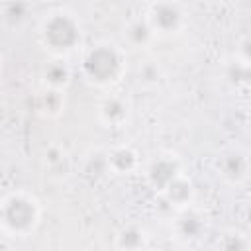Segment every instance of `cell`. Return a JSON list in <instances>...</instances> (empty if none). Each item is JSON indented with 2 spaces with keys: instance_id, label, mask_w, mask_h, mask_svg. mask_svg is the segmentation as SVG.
Listing matches in <instances>:
<instances>
[{
  "instance_id": "44dd1931",
  "label": "cell",
  "mask_w": 251,
  "mask_h": 251,
  "mask_svg": "<svg viewBox=\"0 0 251 251\" xmlns=\"http://www.w3.org/2000/svg\"><path fill=\"white\" fill-rule=\"evenodd\" d=\"M2 75H4V57L0 53V78H2Z\"/></svg>"
},
{
  "instance_id": "ba28073f",
  "label": "cell",
  "mask_w": 251,
  "mask_h": 251,
  "mask_svg": "<svg viewBox=\"0 0 251 251\" xmlns=\"http://www.w3.org/2000/svg\"><path fill=\"white\" fill-rule=\"evenodd\" d=\"M129 118H131V104L126 96L108 94L98 104V120L104 127H110V129L126 127Z\"/></svg>"
},
{
  "instance_id": "ffe728a7",
  "label": "cell",
  "mask_w": 251,
  "mask_h": 251,
  "mask_svg": "<svg viewBox=\"0 0 251 251\" xmlns=\"http://www.w3.org/2000/svg\"><path fill=\"white\" fill-rule=\"evenodd\" d=\"M161 78H163V69L155 61H145L137 67V82L139 84L153 88L161 82Z\"/></svg>"
},
{
  "instance_id": "5bb4252c",
  "label": "cell",
  "mask_w": 251,
  "mask_h": 251,
  "mask_svg": "<svg viewBox=\"0 0 251 251\" xmlns=\"http://www.w3.org/2000/svg\"><path fill=\"white\" fill-rule=\"evenodd\" d=\"M33 14V6L29 2H8L0 4V22L8 29H22L27 22L29 16Z\"/></svg>"
},
{
  "instance_id": "7a4b0ae2",
  "label": "cell",
  "mask_w": 251,
  "mask_h": 251,
  "mask_svg": "<svg viewBox=\"0 0 251 251\" xmlns=\"http://www.w3.org/2000/svg\"><path fill=\"white\" fill-rule=\"evenodd\" d=\"M126 53L110 41H98L82 51L80 75L96 88H112L126 75Z\"/></svg>"
},
{
  "instance_id": "52a82bcc",
  "label": "cell",
  "mask_w": 251,
  "mask_h": 251,
  "mask_svg": "<svg viewBox=\"0 0 251 251\" xmlns=\"http://www.w3.org/2000/svg\"><path fill=\"white\" fill-rule=\"evenodd\" d=\"M220 178L229 186H243L249 178V151L241 145H231L218 157L216 163Z\"/></svg>"
},
{
  "instance_id": "d6986e66",
  "label": "cell",
  "mask_w": 251,
  "mask_h": 251,
  "mask_svg": "<svg viewBox=\"0 0 251 251\" xmlns=\"http://www.w3.org/2000/svg\"><path fill=\"white\" fill-rule=\"evenodd\" d=\"M69 163V153L63 145L59 143H51L45 147L43 151V165L49 169V171H59L61 167L65 169Z\"/></svg>"
},
{
  "instance_id": "9c48e42d",
  "label": "cell",
  "mask_w": 251,
  "mask_h": 251,
  "mask_svg": "<svg viewBox=\"0 0 251 251\" xmlns=\"http://www.w3.org/2000/svg\"><path fill=\"white\" fill-rule=\"evenodd\" d=\"M106 159H108L110 175H118V176L133 175L141 165L139 153L135 151V147H131L127 143H120V145L110 147L106 151Z\"/></svg>"
},
{
  "instance_id": "7c38bea8",
  "label": "cell",
  "mask_w": 251,
  "mask_h": 251,
  "mask_svg": "<svg viewBox=\"0 0 251 251\" xmlns=\"http://www.w3.org/2000/svg\"><path fill=\"white\" fill-rule=\"evenodd\" d=\"M114 247L118 251H145L147 249V231L137 224H126L116 231Z\"/></svg>"
},
{
  "instance_id": "30bf717a",
  "label": "cell",
  "mask_w": 251,
  "mask_h": 251,
  "mask_svg": "<svg viewBox=\"0 0 251 251\" xmlns=\"http://www.w3.org/2000/svg\"><path fill=\"white\" fill-rule=\"evenodd\" d=\"M173 208H186L190 204H194V198H196V186L192 182V178L182 173L180 176H176L167 188L165 192L161 194Z\"/></svg>"
},
{
  "instance_id": "7402d4cb",
  "label": "cell",
  "mask_w": 251,
  "mask_h": 251,
  "mask_svg": "<svg viewBox=\"0 0 251 251\" xmlns=\"http://www.w3.org/2000/svg\"><path fill=\"white\" fill-rule=\"evenodd\" d=\"M145 251H149V249H145Z\"/></svg>"
},
{
  "instance_id": "6da1fadb",
  "label": "cell",
  "mask_w": 251,
  "mask_h": 251,
  "mask_svg": "<svg viewBox=\"0 0 251 251\" xmlns=\"http://www.w3.org/2000/svg\"><path fill=\"white\" fill-rule=\"evenodd\" d=\"M39 45L53 55V59H65L75 53L82 43V25L80 20L65 10L57 8L45 14L37 25Z\"/></svg>"
},
{
  "instance_id": "4fadbf2b",
  "label": "cell",
  "mask_w": 251,
  "mask_h": 251,
  "mask_svg": "<svg viewBox=\"0 0 251 251\" xmlns=\"http://www.w3.org/2000/svg\"><path fill=\"white\" fill-rule=\"evenodd\" d=\"M124 39L133 49H145L155 41V33L143 16H135L124 25Z\"/></svg>"
},
{
  "instance_id": "e0dca14e",
  "label": "cell",
  "mask_w": 251,
  "mask_h": 251,
  "mask_svg": "<svg viewBox=\"0 0 251 251\" xmlns=\"http://www.w3.org/2000/svg\"><path fill=\"white\" fill-rule=\"evenodd\" d=\"M249 249H251V243L247 233L235 227L226 229L216 241V251H249Z\"/></svg>"
},
{
  "instance_id": "277c9868",
  "label": "cell",
  "mask_w": 251,
  "mask_h": 251,
  "mask_svg": "<svg viewBox=\"0 0 251 251\" xmlns=\"http://www.w3.org/2000/svg\"><path fill=\"white\" fill-rule=\"evenodd\" d=\"M145 22L153 29L155 37H173L178 35L188 24V10L182 2H149L143 12Z\"/></svg>"
},
{
  "instance_id": "3957f363",
  "label": "cell",
  "mask_w": 251,
  "mask_h": 251,
  "mask_svg": "<svg viewBox=\"0 0 251 251\" xmlns=\"http://www.w3.org/2000/svg\"><path fill=\"white\" fill-rule=\"evenodd\" d=\"M41 222L39 198L24 188L12 190L0 198V231L8 237H27Z\"/></svg>"
},
{
  "instance_id": "5b68a950",
  "label": "cell",
  "mask_w": 251,
  "mask_h": 251,
  "mask_svg": "<svg viewBox=\"0 0 251 251\" xmlns=\"http://www.w3.org/2000/svg\"><path fill=\"white\" fill-rule=\"evenodd\" d=\"M173 229V237L184 245H192L196 241H200L206 231H208V216L204 214V210L196 208L194 204L186 206V208H178L176 216L171 224Z\"/></svg>"
},
{
  "instance_id": "2e32d148",
  "label": "cell",
  "mask_w": 251,
  "mask_h": 251,
  "mask_svg": "<svg viewBox=\"0 0 251 251\" xmlns=\"http://www.w3.org/2000/svg\"><path fill=\"white\" fill-rule=\"evenodd\" d=\"M82 175L88 180H100V178L108 176L110 175V169H108L106 151L94 149V151L86 153L84 159H82Z\"/></svg>"
},
{
  "instance_id": "8fae6325",
  "label": "cell",
  "mask_w": 251,
  "mask_h": 251,
  "mask_svg": "<svg viewBox=\"0 0 251 251\" xmlns=\"http://www.w3.org/2000/svg\"><path fill=\"white\" fill-rule=\"evenodd\" d=\"M73 71L65 59H53L41 69V82L43 88L65 92V88L71 84Z\"/></svg>"
},
{
  "instance_id": "8992f818",
  "label": "cell",
  "mask_w": 251,
  "mask_h": 251,
  "mask_svg": "<svg viewBox=\"0 0 251 251\" xmlns=\"http://www.w3.org/2000/svg\"><path fill=\"white\" fill-rule=\"evenodd\" d=\"M184 173V167H182V161L175 155V153H161L157 157H153L145 171H143V176H145V182L147 186L157 192V194H163L165 188Z\"/></svg>"
},
{
  "instance_id": "9a60e30c",
  "label": "cell",
  "mask_w": 251,
  "mask_h": 251,
  "mask_svg": "<svg viewBox=\"0 0 251 251\" xmlns=\"http://www.w3.org/2000/svg\"><path fill=\"white\" fill-rule=\"evenodd\" d=\"M222 75H224V82L229 88H233V90L245 88L249 84V63L247 61H241V59H237L233 55V57H229L224 63Z\"/></svg>"
},
{
  "instance_id": "ac0fdd59",
  "label": "cell",
  "mask_w": 251,
  "mask_h": 251,
  "mask_svg": "<svg viewBox=\"0 0 251 251\" xmlns=\"http://www.w3.org/2000/svg\"><path fill=\"white\" fill-rule=\"evenodd\" d=\"M65 108V94L59 92V90H49V88H43L39 98H37V110L43 114V116H59Z\"/></svg>"
}]
</instances>
